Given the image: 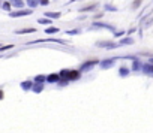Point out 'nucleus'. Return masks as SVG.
<instances>
[{
	"label": "nucleus",
	"mask_w": 153,
	"mask_h": 133,
	"mask_svg": "<svg viewBox=\"0 0 153 133\" xmlns=\"http://www.w3.org/2000/svg\"><path fill=\"white\" fill-rule=\"evenodd\" d=\"M98 6V3H92V5H89V6H86V8H83V9H80V11H83V12H90V11H95V8Z\"/></svg>",
	"instance_id": "f257e3e1"
},
{
	"label": "nucleus",
	"mask_w": 153,
	"mask_h": 133,
	"mask_svg": "<svg viewBox=\"0 0 153 133\" xmlns=\"http://www.w3.org/2000/svg\"><path fill=\"white\" fill-rule=\"evenodd\" d=\"M32 11H18V12H12L11 17H21V15H29Z\"/></svg>",
	"instance_id": "f03ea898"
},
{
	"label": "nucleus",
	"mask_w": 153,
	"mask_h": 133,
	"mask_svg": "<svg viewBox=\"0 0 153 133\" xmlns=\"http://www.w3.org/2000/svg\"><path fill=\"white\" fill-rule=\"evenodd\" d=\"M35 32H36V29H23V30H18L17 33L21 35V33H35Z\"/></svg>",
	"instance_id": "7ed1b4c3"
},
{
	"label": "nucleus",
	"mask_w": 153,
	"mask_h": 133,
	"mask_svg": "<svg viewBox=\"0 0 153 133\" xmlns=\"http://www.w3.org/2000/svg\"><path fill=\"white\" fill-rule=\"evenodd\" d=\"M78 75H80L78 72H71V73L68 72V79H76V78H78Z\"/></svg>",
	"instance_id": "20e7f679"
},
{
	"label": "nucleus",
	"mask_w": 153,
	"mask_h": 133,
	"mask_svg": "<svg viewBox=\"0 0 153 133\" xmlns=\"http://www.w3.org/2000/svg\"><path fill=\"white\" fill-rule=\"evenodd\" d=\"M143 3V0H134V3H132V9H138V6Z\"/></svg>",
	"instance_id": "39448f33"
},
{
	"label": "nucleus",
	"mask_w": 153,
	"mask_h": 133,
	"mask_svg": "<svg viewBox=\"0 0 153 133\" xmlns=\"http://www.w3.org/2000/svg\"><path fill=\"white\" fill-rule=\"evenodd\" d=\"M59 78H60L59 75H50V76H48V81H50V82H56V79L59 81Z\"/></svg>",
	"instance_id": "423d86ee"
},
{
	"label": "nucleus",
	"mask_w": 153,
	"mask_h": 133,
	"mask_svg": "<svg viewBox=\"0 0 153 133\" xmlns=\"http://www.w3.org/2000/svg\"><path fill=\"white\" fill-rule=\"evenodd\" d=\"M15 6H23V0H11Z\"/></svg>",
	"instance_id": "0eeeda50"
},
{
	"label": "nucleus",
	"mask_w": 153,
	"mask_h": 133,
	"mask_svg": "<svg viewBox=\"0 0 153 133\" xmlns=\"http://www.w3.org/2000/svg\"><path fill=\"white\" fill-rule=\"evenodd\" d=\"M39 23H41V24H51V21H50V20H47V18H41V20H39Z\"/></svg>",
	"instance_id": "6e6552de"
},
{
	"label": "nucleus",
	"mask_w": 153,
	"mask_h": 133,
	"mask_svg": "<svg viewBox=\"0 0 153 133\" xmlns=\"http://www.w3.org/2000/svg\"><path fill=\"white\" fill-rule=\"evenodd\" d=\"M54 32H57V29H54V27H51V29L47 30V33H54Z\"/></svg>",
	"instance_id": "1a4fd4ad"
},
{
	"label": "nucleus",
	"mask_w": 153,
	"mask_h": 133,
	"mask_svg": "<svg viewBox=\"0 0 153 133\" xmlns=\"http://www.w3.org/2000/svg\"><path fill=\"white\" fill-rule=\"evenodd\" d=\"M41 3L42 5H48V0H41Z\"/></svg>",
	"instance_id": "9d476101"
}]
</instances>
